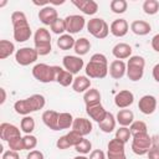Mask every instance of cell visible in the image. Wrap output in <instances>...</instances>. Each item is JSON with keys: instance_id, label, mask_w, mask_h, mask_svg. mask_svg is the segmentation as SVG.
<instances>
[{"instance_id": "6da1fadb", "label": "cell", "mask_w": 159, "mask_h": 159, "mask_svg": "<svg viewBox=\"0 0 159 159\" xmlns=\"http://www.w3.org/2000/svg\"><path fill=\"white\" fill-rule=\"evenodd\" d=\"M86 75L88 78H104L108 75V61L103 53L92 55L89 62L86 65Z\"/></svg>"}, {"instance_id": "7a4b0ae2", "label": "cell", "mask_w": 159, "mask_h": 159, "mask_svg": "<svg viewBox=\"0 0 159 159\" xmlns=\"http://www.w3.org/2000/svg\"><path fill=\"white\" fill-rule=\"evenodd\" d=\"M46 104V99L42 94H32L29 98L19 99L14 104V109L17 114L21 116H29L32 112H36L39 109H42Z\"/></svg>"}, {"instance_id": "3957f363", "label": "cell", "mask_w": 159, "mask_h": 159, "mask_svg": "<svg viewBox=\"0 0 159 159\" xmlns=\"http://www.w3.org/2000/svg\"><path fill=\"white\" fill-rule=\"evenodd\" d=\"M144 67H145V60L142 56H132V57H129V60L127 62V73L125 75L130 81L137 82L143 78Z\"/></svg>"}, {"instance_id": "277c9868", "label": "cell", "mask_w": 159, "mask_h": 159, "mask_svg": "<svg viewBox=\"0 0 159 159\" xmlns=\"http://www.w3.org/2000/svg\"><path fill=\"white\" fill-rule=\"evenodd\" d=\"M56 73H57V66H50L46 63H37L32 68V76L42 83H50L56 82Z\"/></svg>"}, {"instance_id": "5b68a950", "label": "cell", "mask_w": 159, "mask_h": 159, "mask_svg": "<svg viewBox=\"0 0 159 159\" xmlns=\"http://www.w3.org/2000/svg\"><path fill=\"white\" fill-rule=\"evenodd\" d=\"M87 31L96 39L102 40L106 39L109 34V26L108 24L101 19V17H93L87 22Z\"/></svg>"}, {"instance_id": "8992f818", "label": "cell", "mask_w": 159, "mask_h": 159, "mask_svg": "<svg viewBox=\"0 0 159 159\" xmlns=\"http://www.w3.org/2000/svg\"><path fill=\"white\" fill-rule=\"evenodd\" d=\"M152 148V137L148 133L133 135L132 139V150L137 155H145Z\"/></svg>"}, {"instance_id": "52a82bcc", "label": "cell", "mask_w": 159, "mask_h": 159, "mask_svg": "<svg viewBox=\"0 0 159 159\" xmlns=\"http://www.w3.org/2000/svg\"><path fill=\"white\" fill-rule=\"evenodd\" d=\"M39 57V53L32 47H21L15 53V60L21 66H29L34 62H36Z\"/></svg>"}, {"instance_id": "ba28073f", "label": "cell", "mask_w": 159, "mask_h": 159, "mask_svg": "<svg viewBox=\"0 0 159 159\" xmlns=\"http://www.w3.org/2000/svg\"><path fill=\"white\" fill-rule=\"evenodd\" d=\"M124 143L117 138H113L108 142L107 145V159H127Z\"/></svg>"}, {"instance_id": "9c48e42d", "label": "cell", "mask_w": 159, "mask_h": 159, "mask_svg": "<svg viewBox=\"0 0 159 159\" xmlns=\"http://www.w3.org/2000/svg\"><path fill=\"white\" fill-rule=\"evenodd\" d=\"M65 25H66V31L70 35H72L82 31L87 24L84 17L81 15H68L65 17Z\"/></svg>"}, {"instance_id": "30bf717a", "label": "cell", "mask_w": 159, "mask_h": 159, "mask_svg": "<svg viewBox=\"0 0 159 159\" xmlns=\"http://www.w3.org/2000/svg\"><path fill=\"white\" fill-rule=\"evenodd\" d=\"M62 65L65 67L66 71H68L72 75H77L84 66L83 60L80 56H72V55H67L62 58Z\"/></svg>"}, {"instance_id": "8fae6325", "label": "cell", "mask_w": 159, "mask_h": 159, "mask_svg": "<svg viewBox=\"0 0 159 159\" xmlns=\"http://www.w3.org/2000/svg\"><path fill=\"white\" fill-rule=\"evenodd\" d=\"M138 108L145 116H149V114L154 113V111L157 109V98L152 94L143 96L138 102Z\"/></svg>"}, {"instance_id": "7c38bea8", "label": "cell", "mask_w": 159, "mask_h": 159, "mask_svg": "<svg viewBox=\"0 0 159 159\" xmlns=\"http://www.w3.org/2000/svg\"><path fill=\"white\" fill-rule=\"evenodd\" d=\"M39 19H40V21L43 25H50L51 26L58 19V12H57V10L53 6L47 5V6L40 9V11H39Z\"/></svg>"}, {"instance_id": "4fadbf2b", "label": "cell", "mask_w": 159, "mask_h": 159, "mask_svg": "<svg viewBox=\"0 0 159 159\" xmlns=\"http://www.w3.org/2000/svg\"><path fill=\"white\" fill-rule=\"evenodd\" d=\"M134 102V94L129 91V89H123L119 91L116 96H114V104L120 108V109H125L129 106H132Z\"/></svg>"}, {"instance_id": "5bb4252c", "label": "cell", "mask_w": 159, "mask_h": 159, "mask_svg": "<svg viewBox=\"0 0 159 159\" xmlns=\"http://www.w3.org/2000/svg\"><path fill=\"white\" fill-rule=\"evenodd\" d=\"M17 137H21V133L16 125L10 124V123H1L0 124V138L2 140L9 142V140L17 138Z\"/></svg>"}, {"instance_id": "9a60e30c", "label": "cell", "mask_w": 159, "mask_h": 159, "mask_svg": "<svg viewBox=\"0 0 159 159\" xmlns=\"http://www.w3.org/2000/svg\"><path fill=\"white\" fill-rule=\"evenodd\" d=\"M92 128H93V125H92L91 120L89 119H86V118H82V117L81 118L80 117L78 118H75L73 124H72V130L77 132L82 137L88 135L92 132Z\"/></svg>"}, {"instance_id": "2e32d148", "label": "cell", "mask_w": 159, "mask_h": 159, "mask_svg": "<svg viewBox=\"0 0 159 159\" xmlns=\"http://www.w3.org/2000/svg\"><path fill=\"white\" fill-rule=\"evenodd\" d=\"M72 4L86 15H94L98 11V4L94 0H72Z\"/></svg>"}, {"instance_id": "e0dca14e", "label": "cell", "mask_w": 159, "mask_h": 159, "mask_svg": "<svg viewBox=\"0 0 159 159\" xmlns=\"http://www.w3.org/2000/svg\"><path fill=\"white\" fill-rule=\"evenodd\" d=\"M108 72L112 78L120 80L127 73V63L122 60H114L113 62H111L108 67Z\"/></svg>"}, {"instance_id": "ac0fdd59", "label": "cell", "mask_w": 159, "mask_h": 159, "mask_svg": "<svg viewBox=\"0 0 159 159\" xmlns=\"http://www.w3.org/2000/svg\"><path fill=\"white\" fill-rule=\"evenodd\" d=\"M128 30H129V25H128V22H127L125 19H117L109 26L111 34L113 36H116V37H123V36H125L127 32H128Z\"/></svg>"}, {"instance_id": "d6986e66", "label": "cell", "mask_w": 159, "mask_h": 159, "mask_svg": "<svg viewBox=\"0 0 159 159\" xmlns=\"http://www.w3.org/2000/svg\"><path fill=\"white\" fill-rule=\"evenodd\" d=\"M86 113L89 116L91 119H93L97 123H101L104 119V117L107 114V111L104 109V107L102 106V103H97V104L87 106L86 107Z\"/></svg>"}, {"instance_id": "ffe728a7", "label": "cell", "mask_w": 159, "mask_h": 159, "mask_svg": "<svg viewBox=\"0 0 159 159\" xmlns=\"http://www.w3.org/2000/svg\"><path fill=\"white\" fill-rule=\"evenodd\" d=\"M112 53L117 60H125L132 57V47L130 45L125 43V42H119L117 45L113 46L112 48Z\"/></svg>"}, {"instance_id": "44dd1931", "label": "cell", "mask_w": 159, "mask_h": 159, "mask_svg": "<svg viewBox=\"0 0 159 159\" xmlns=\"http://www.w3.org/2000/svg\"><path fill=\"white\" fill-rule=\"evenodd\" d=\"M43 124L51 130H58V113L52 109H47L42 113Z\"/></svg>"}, {"instance_id": "7402d4cb", "label": "cell", "mask_w": 159, "mask_h": 159, "mask_svg": "<svg viewBox=\"0 0 159 159\" xmlns=\"http://www.w3.org/2000/svg\"><path fill=\"white\" fill-rule=\"evenodd\" d=\"M130 30L133 34H135L138 36H145L152 31V26L149 22H147L144 20H134L130 24Z\"/></svg>"}, {"instance_id": "603a6c76", "label": "cell", "mask_w": 159, "mask_h": 159, "mask_svg": "<svg viewBox=\"0 0 159 159\" xmlns=\"http://www.w3.org/2000/svg\"><path fill=\"white\" fill-rule=\"evenodd\" d=\"M91 87V80L87 76H77L73 80L72 89L77 93H84Z\"/></svg>"}, {"instance_id": "cb8c5ba5", "label": "cell", "mask_w": 159, "mask_h": 159, "mask_svg": "<svg viewBox=\"0 0 159 159\" xmlns=\"http://www.w3.org/2000/svg\"><path fill=\"white\" fill-rule=\"evenodd\" d=\"M31 35H32V31L30 25L14 27V40L16 42H25L31 37Z\"/></svg>"}, {"instance_id": "d4e9b609", "label": "cell", "mask_w": 159, "mask_h": 159, "mask_svg": "<svg viewBox=\"0 0 159 159\" xmlns=\"http://www.w3.org/2000/svg\"><path fill=\"white\" fill-rule=\"evenodd\" d=\"M73 75L70 73L68 71L61 68L60 66H57V73H56V82L62 86V87H67L70 84L73 83Z\"/></svg>"}, {"instance_id": "484cf974", "label": "cell", "mask_w": 159, "mask_h": 159, "mask_svg": "<svg viewBox=\"0 0 159 159\" xmlns=\"http://www.w3.org/2000/svg\"><path fill=\"white\" fill-rule=\"evenodd\" d=\"M117 122L120 127H129L134 122V113L130 109H120L116 116Z\"/></svg>"}, {"instance_id": "4316f807", "label": "cell", "mask_w": 159, "mask_h": 159, "mask_svg": "<svg viewBox=\"0 0 159 159\" xmlns=\"http://www.w3.org/2000/svg\"><path fill=\"white\" fill-rule=\"evenodd\" d=\"M116 123H117V119L113 116V113L107 112L104 119L101 123H98V125H99V129L103 133H112L114 130V128H116Z\"/></svg>"}, {"instance_id": "83f0119b", "label": "cell", "mask_w": 159, "mask_h": 159, "mask_svg": "<svg viewBox=\"0 0 159 159\" xmlns=\"http://www.w3.org/2000/svg\"><path fill=\"white\" fill-rule=\"evenodd\" d=\"M101 93L97 88H89L88 91L84 92L83 94V101H84V104L86 107L87 106H92V104H97V103H101Z\"/></svg>"}, {"instance_id": "f1b7e54d", "label": "cell", "mask_w": 159, "mask_h": 159, "mask_svg": "<svg viewBox=\"0 0 159 159\" xmlns=\"http://www.w3.org/2000/svg\"><path fill=\"white\" fill-rule=\"evenodd\" d=\"M75 42L76 40L72 37V35L70 34H63L61 35L58 39H57V47L60 50H63V51H67V50H71L75 47Z\"/></svg>"}, {"instance_id": "f546056e", "label": "cell", "mask_w": 159, "mask_h": 159, "mask_svg": "<svg viewBox=\"0 0 159 159\" xmlns=\"http://www.w3.org/2000/svg\"><path fill=\"white\" fill-rule=\"evenodd\" d=\"M75 52L81 57L83 55H86L89 50H91V42L86 37H81V39H77L76 42H75V47H73Z\"/></svg>"}, {"instance_id": "4dcf8cb0", "label": "cell", "mask_w": 159, "mask_h": 159, "mask_svg": "<svg viewBox=\"0 0 159 159\" xmlns=\"http://www.w3.org/2000/svg\"><path fill=\"white\" fill-rule=\"evenodd\" d=\"M51 42V35L50 31L45 27H39L34 35V43H48Z\"/></svg>"}, {"instance_id": "1f68e13d", "label": "cell", "mask_w": 159, "mask_h": 159, "mask_svg": "<svg viewBox=\"0 0 159 159\" xmlns=\"http://www.w3.org/2000/svg\"><path fill=\"white\" fill-rule=\"evenodd\" d=\"M15 51V45L9 40H1L0 41V58L5 60L9 56H11Z\"/></svg>"}, {"instance_id": "d6a6232c", "label": "cell", "mask_w": 159, "mask_h": 159, "mask_svg": "<svg viewBox=\"0 0 159 159\" xmlns=\"http://www.w3.org/2000/svg\"><path fill=\"white\" fill-rule=\"evenodd\" d=\"M73 120H75V118L72 117L71 113H68V112L58 113V130L67 129V128L72 127Z\"/></svg>"}, {"instance_id": "836d02e7", "label": "cell", "mask_w": 159, "mask_h": 159, "mask_svg": "<svg viewBox=\"0 0 159 159\" xmlns=\"http://www.w3.org/2000/svg\"><path fill=\"white\" fill-rule=\"evenodd\" d=\"M20 128L25 134H31L34 132V129H35V119L31 116H25L21 119Z\"/></svg>"}, {"instance_id": "e575fe53", "label": "cell", "mask_w": 159, "mask_h": 159, "mask_svg": "<svg viewBox=\"0 0 159 159\" xmlns=\"http://www.w3.org/2000/svg\"><path fill=\"white\" fill-rule=\"evenodd\" d=\"M11 22L14 27H19V26H25L29 25L27 22V17L22 11H14L11 14Z\"/></svg>"}, {"instance_id": "d590c367", "label": "cell", "mask_w": 159, "mask_h": 159, "mask_svg": "<svg viewBox=\"0 0 159 159\" xmlns=\"http://www.w3.org/2000/svg\"><path fill=\"white\" fill-rule=\"evenodd\" d=\"M129 129H130L132 137L138 135V134H143V133H148V127H147L145 122H143V120H134L129 125Z\"/></svg>"}, {"instance_id": "8d00e7d4", "label": "cell", "mask_w": 159, "mask_h": 159, "mask_svg": "<svg viewBox=\"0 0 159 159\" xmlns=\"http://www.w3.org/2000/svg\"><path fill=\"white\" fill-rule=\"evenodd\" d=\"M143 11L147 15H155L159 11V2L157 0H145L143 2Z\"/></svg>"}, {"instance_id": "74e56055", "label": "cell", "mask_w": 159, "mask_h": 159, "mask_svg": "<svg viewBox=\"0 0 159 159\" xmlns=\"http://www.w3.org/2000/svg\"><path fill=\"white\" fill-rule=\"evenodd\" d=\"M109 6L114 14H123L128 7V2L125 0H112Z\"/></svg>"}, {"instance_id": "f35d334b", "label": "cell", "mask_w": 159, "mask_h": 159, "mask_svg": "<svg viewBox=\"0 0 159 159\" xmlns=\"http://www.w3.org/2000/svg\"><path fill=\"white\" fill-rule=\"evenodd\" d=\"M91 149H92V143H91L88 139H86V138H83V139L75 147V150H76L77 153H80L81 155L88 154V153L91 152Z\"/></svg>"}, {"instance_id": "ab89813d", "label": "cell", "mask_w": 159, "mask_h": 159, "mask_svg": "<svg viewBox=\"0 0 159 159\" xmlns=\"http://www.w3.org/2000/svg\"><path fill=\"white\" fill-rule=\"evenodd\" d=\"M132 137V134H130V129L128 128V127H119L117 130H116V137L114 138H117V139H119L120 142H123L124 144L129 140V138Z\"/></svg>"}, {"instance_id": "60d3db41", "label": "cell", "mask_w": 159, "mask_h": 159, "mask_svg": "<svg viewBox=\"0 0 159 159\" xmlns=\"http://www.w3.org/2000/svg\"><path fill=\"white\" fill-rule=\"evenodd\" d=\"M51 31L53 32V34H56V35H63V32L66 31V25H65V19H61V17H58L51 26Z\"/></svg>"}, {"instance_id": "b9f144b4", "label": "cell", "mask_w": 159, "mask_h": 159, "mask_svg": "<svg viewBox=\"0 0 159 159\" xmlns=\"http://www.w3.org/2000/svg\"><path fill=\"white\" fill-rule=\"evenodd\" d=\"M24 139V148L25 150H34L37 145V138L32 134H25L22 137Z\"/></svg>"}, {"instance_id": "7bdbcfd3", "label": "cell", "mask_w": 159, "mask_h": 159, "mask_svg": "<svg viewBox=\"0 0 159 159\" xmlns=\"http://www.w3.org/2000/svg\"><path fill=\"white\" fill-rule=\"evenodd\" d=\"M9 144V148L11 150H15V152H20V150H25L24 148V139L22 137H17V138H14L11 140L7 142Z\"/></svg>"}, {"instance_id": "ee69618b", "label": "cell", "mask_w": 159, "mask_h": 159, "mask_svg": "<svg viewBox=\"0 0 159 159\" xmlns=\"http://www.w3.org/2000/svg\"><path fill=\"white\" fill-rule=\"evenodd\" d=\"M66 138L68 139L71 147H76V145L83 139V137H82L81 134H78L77 132H75V130H70V132L66 134Z\"/></svg>"}, {"instance_id": "f6af8a7d", "label": "cell", "mask_w": 159, "mask_h": 159, "mask_svg": "<svg viewBox=\"0 0 159 159\" xmlns=\"http://www.w3.org/2000/svg\"><path fill=\"white\" fill-rule=\"evenodd\" d=\"M35 50L37 51V53L40 56H46L51 52L52 46H51V42H48V43H37V45H35Z\"/></svg>"}, {"instance_id": "bcb514c9", "label": "cell", "mask_w": 159, "mask_h": 159, "mask_svg": "<svg viewBox=\"0 0 159 159\" xmlns=\"http://www.w3.org/2000/svg\"><path fill=\"white\" fill-rule=\"evenodd\" d=\"M56 147H57L58 149L63 150V149H68V148L71 147V144H70L68 139L66 138V135H62V137H60V138L57 139V142H56Z\"/></svg>"}, {"instance_id": "7dc6e473", "label": "cell", "mask_w": 159, "mask_h": 159, "mask_svg": "<svg viewBox=\"0 0 159 159\" xmlns=\"http://www.w3.org/2000/svg\"><path fill=\"white\" fill-rule=\"evenodd\" d=\"M1 159H20V155H19V152H15V150H6L2 153V157Z\"/></svg>"}, {"instance_id": "c3c4849f", "label": "cell", "mask_w": 159, "mask_h": 159, "mask_svg": "<svg viewBox=\"0 0 159 159\" xmlns=\"http://www.w3.org/2000/svg\"><path fill=\"white\" fill-rule=\"evenodd\" d=\"M26 159H45V155L40 150H30L29 154L26 155Z\"/></svg>"}, {"instance_id": "681fc988", "label": "cell", "mask_w": 159, "mask_h": 159, "mask_svg": "<svg viewBox=\"0 0 159 159\" xmlns=\"http://www.w3.org/2000/svg\"><path fill=\"white\" fill-rule=\"evenodd\" d=\"M89 159H106V154L101 149H94L89 154Z\"/></svg>"}, {"instance_id": "f907efd6", "label": "cell", "mask_w": 159, "mask_h": 159, "mask_svg": "<svg viewBox=\"0 0 159 159\" xmlns=\"http://www.w3.org/2000/svg\"><path fill=\"white\" fill-rule=\"evenodd\" d=\"M147 155H148V159H159V149L152 147L147 153Z\"/></svg>"}, {"instance_id": "816d5d0a", "label": "cell", "mask_w": 159, "mask_h": 159, "mask_svg": "<svg viewBox=\"0 0 159 159\" xmlns=\"http://www.w3.org/2000/svg\"><path fill=\"white\" fill-rule=\"evenodd\" d=\"M152 47L155 52H159V34L154 35L152 39Z\"/></svg>"}, {"instance_id": "f5cc1de1", "label": "cell", "mask_w": 159, "mask_h": 159, "mask_svg": "<svg viewBox=\"0 0 159 159\" xmlns=\"http://www.w3.org/2000/svg\"><path fill=\"white\" fill-rule=\"evenodd\" d=\"M153 78L157 81V82H159V63H157L154 67H153Z\"/></svg>"}, {"instance_id": "db71d44e", "label": "cell", "mask_w": 159, "mask_h": 159, "mask_svg": "<svg viewBox=\"0 0 159 159\" xmlns=\"http://www.w3.org/2000/svg\"><path fill=\"white\" fill-rule=\"evenodd\" d=\"M152 147L154 148H158L159 149V134L152 137Z\"/></svg>"}, {"instance_id": "11a10c76", "label": "cell", "mask_w": 159, "mask_h": 159, "mask_svg": "<svg viewBox=\"0 0 159 159\" xmlns=\"http://www.w3.org/2000/svg\"><path fill=\"white\" fill-rule=\"evenodd\" d=\"M0 92H1V101H0V104H4V102L6 101V92H5V88H0Z\"/></svg>"}, {"instance_id": "9f6ffc18", "label": "cell", "mask_w": 159, "mask_h": 159, "mask_svg": "<svg viewBox=\"0 0 159 159\" xmlns=\"http://www.w3.org/2000/svg\"><path fill=\"white\" fill-rule=\"evenodd\" d=\"M73 159H89V158H87L86 155H77V157H75Z\"/></svg>"}, {"instance_id": "6f0895ef", "label": "cell", "mask_w": 159, "mask_h": 159, "mask_svg": "<svg viewBox=\"0 0 159 159\" xmlns=\"http://www.w3.org/2000/svg\"><path fill=\"white\" fill-rule=\"evenodd\" d=\"M6 2H7L6 0H4V1H1V2H0V7H2V6H5V5H6Z\"/></svg>"}]
</instances>
